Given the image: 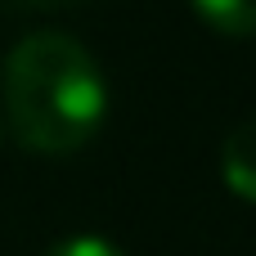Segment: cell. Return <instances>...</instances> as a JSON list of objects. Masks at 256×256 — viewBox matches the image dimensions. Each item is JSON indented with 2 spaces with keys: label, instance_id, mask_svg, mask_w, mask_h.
I'll list each match as a JSON object with an SVG mask.
<instances>
[{
  "label": "cell",
  "instance_id": "cell-3",
  "mask_svg": "<svg viewBox=\"0 0 256 256\" xmlns=\"http://www.w3.org/2000/svg\"><path fill=\"white\" fill-rule=\"evenodd\" d=\"M189 4L225 36H252L256 32V0H189Z\"/></svg>",
  "mask_w": 256,
  "mask_h": 256
},
{
  "label": "cell",
  "instance_id": "cell-5",
  "mask_svg": "<svg viewBox=\"0 0 256 256\" xmlns=\"http://www.w3.org/2000/svg\"><path fill=\"white\" fill-rule=\"evenodd\" d=\"M14 9H63V4H76V0H4Z\"/></svg>",
  "mask_w": 256,
  "mask_h": 256
},
{
  "label": "cell",
  "instance_id": "cell-4",
  "mask_svg": "<svg viewBox=\"0 0 256 256\" xmlns=\"http://www.w3.org/2000/svg\"><path fill=\"white\" fill-rule=\"evenodd\" d=\"M45 256H126V252L99 234H72V238H58Z\"/></svg>",
  "mask_w": 256,
  "mask_h": 256
},
{
  "label": "cell",
  "instance_id": "cell-2",
  "mask_svg": "<svg viewBox=\"0 0 256 256\" xmlns=\"http://www.w3.org/2000/svg\"><path fill=\"white\" fill-rule=\"evenodd\" d=\"M220 176H225V184H230L238 198L256 202V117L238 122V126L225 135V148H220Z\"/></svg>",
  "mask_w": 256,
  "mask_h": 256
},
{
  "label": "cell",
  "instance_id": "cell-1",
  "mask_svg": "<svg viewBox=\"0 0 256 256\" xmlns=\"http://www.w3.org/2000/svg\"><path fill=\"white\" fill-rule=\"evenodd\" d=\"M0 86L14 135L36 153H72L108 117V81L94 54L63 32L22 36L4 58Z\"/></svg>",
  "mask_w": 256,
  "mask_h": 256
}]
</instances>
